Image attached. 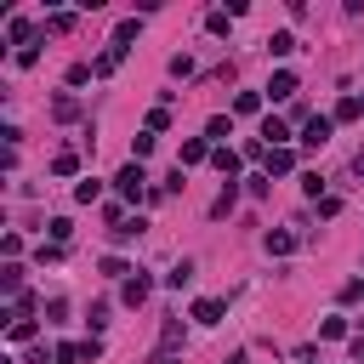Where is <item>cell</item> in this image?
I'll list each match as a JSON object with an SVG mask.
<instances>
[{"mask_svg": "<svg viewBox=\"0 0 364 364\" xmlns=\"http://www.w3.org/2000/svg\"><path fill=\"white\" fill-rule=\"evenodd\" d=\"M69 234H74V222H69V216H52V245H63Z\"/></svg>", "mask_w": 364, "mask_h": 364, "instance_id": "cell-22", "label": "cell"}, {"mask_svg": "<svg viewBox=\"0 0 364 364\" xmlns=\"http://www.w3.org/2000/svg\"><path fill=\"white\" fill-rule=\"evenodd\" d=\"M330 131H336L330 114H313V120L302 125V143H307V148H325V143H330Z\"/></svg>", "mask_w": 364, "mask_h": 364, "instance_id": "cell-2", "label": "cell"}, {"mask_svg": "<svg viewBox=\"0 0 364 364\" xmlns=\"http://www.w3.org/2000/svg\"><path fill=\"white\" fill-rule=\"evenodd\" d=\"M211 160H216V171H222V176H239V154H234V148H216Z\"/></svg>", "mask_w": 364, "mask_h": 364, "instance_id": "cell-12", "label": "cell"}, {"mask_svg": "<svg viewBox=\"0 0 364 364\" xmlns=\"http://www.w3.org/2000/svg\"><path fill=\"white\" fill-rule=\"evenodd\" d=\"M188 279H194V262H176V267L165 273V285H171V290H182V285H188Z\"/></svg>", "mask_w": 364, "mask_h": 364, "instance_id": "cell-14", "label": "cell"}, {"mask_svg": "<svg viewBox=\"0 0 364 364\" xmlns=\"http://www.w3.org/2000/svg\"><path fill=\"white\" fill-rule=\"evenodd\" d=\"M52 114H57V120H74V114H80V103H74V97H57V108H52Z\"/></svg>", "mask_w": 364, "mask_h": 364, "instance_id": "cell-28", "label": "cell"}, {"mask_svg": "<svg viewBox=\"0 0 364 364\" xmlns=\"http://www.w3.org/2000/svg\"><path fill=\"white\" fill-rule=\"evenodd\" d=\"M239 205V194H234V182H227V188L216 194V205H211V216H227V211H234Z\"/></svg>", "mask_w": 364, "mask_h": 364, "instance_id": "cell-16", "label": "cell"}, {"mask_svg": "<svg viewBox=\"0 0 364 364\" xmlns=\"http://www.w3.org/2000/svg\"><path fill=\"white\" fill-rule=\"evenodd\" d=\"M131 154H136V165H143V160L154 154V131H143V136H131Z\"/></svg>", "mask_w": 364, "mask_h": 364, "instance_id": "cell-18", "label": "cell"}, {"mask_svg": "<svg viewBox=\"0 0 364 364\" xmlns=\"http://www.w3.org/2000/svg\"><path fill=\"white\" fill-rule=\"evenodd\" d=\"M143 227H148V222H143V216H136V222H131V216H125V222H120V227H114V245H131V239H143Z\"/></svg>", "mask_w": 364, "mask_h": 364, "instance_id": "cell-9", "label": "cell"}, {"mask_svg": "<svg viewBox=\"0 0 364 364\" xmlns=\"http://www.w3.org/2000/svg\"><path fill=\"white\" fill-rule=\"evenodd\" d=\"M148 290H154V279H148V273L125 279V302H131V307H143V302H148Z\"/></svg>", "mask_w": 364, "mask_h": 364, "instance_id": "cell-4", "label": "cell"}, {"mask_svg": "<svg viewBox=\"0 0 364 364\" xmlns=\"http://www.w3.org/2000/svg\"><path fill=\"white\" fill-rule=\"evenodd\" d=\"M358 114H364V103H358V97H342V103H336V114H330V120H358Z\"/></svg>", "mask_w": 364, "mask_h": 364, "instance_id": "cell-19", "label": "cell"}, {"mask_svg": "<svg viewBox=\"0 0 364 364\" xmlns=\"http://www.w3.org/2000/svg\"><path fill=\"white\" fill-rule=\"evenodd\" d=\"M205 136H211V143H227V136H234V120H227V114H211Z\"/></svg>", "mask_w": 364, "mask_h": 364, "instance_id": "cell-10", "label": "cell"}, {"mask_svg": "<svg viewBox=\"0 0 364 364\" xmlns=\"http://www.w3.org/2000/svg\"><path fill=\"white\" fill-rule=\"evenodd\" d=\"M296 251V234H267V256H290Z\"/></svg>", "mask_w": 364, "mask_h": 364, "instance_id": "cell-13", "label": "cell"}, {"mask_svg": "<svg viewBox=\"0 0 364 364\" xmlns=\"http://www.w3.org/2000/svg\"><path fill=\"white\" fill-rule=\"evenodd\" d=\"M46 29H52V34H69V29H74V12H52V23H46Z\"/></svg>", "mask_w": 364, "mask_h": 364, "instance_id": "cell-23", "label": "cell"}, {"mask_svg": "<svg viewBox=\"0 0 364 364\" xmlns=\"http://www.w3.org/2000/svg\"><path fill=\"white\" fill-rule=\"evenodd\" d=\"M267 97H296V74H290V69H279V74L267 80Z\"/></svg>", "mask_w": 364, "mask_h": 364, "instance_id": "cell-5", "label": "cell"}, {"mask_svg": "<svg viewBox=\"0 0 364 364\" xmlns=\"http://www.w3.org/2000/svg\"><path fill=\"white\" fill-rule=\"evenodd\" d=\"M34 336V318H12V342H29Z\"/></svg>", "mask_w": 364, "mask_h": 364, "instance_id": "cell-25", "label": "cell"}, {"mask_svg": "<svg viewBox=\"0 0 364 364\" xmlns=\"http://www.w3.org/2000/svg\"><path fill=\"white\" fill-rule=\"evenodd\" d=\"M205 154H211V148H205V136H188V143H182V160H176V171H182V165H200Z\"/></svg>", "mask_w": 364, "mask_h": 364, "instance_id": "cell-6", "label": "cell"}, {"mask_svg": "<svg viewBox=\"0 0 364 364\" xmlns=\"http://www.w3.org/2000/svg\"><path fill=\"white\" fill-rule=\"evenodd\" d=\"M267 52H273V57H290V52H296V34H290V29H279V34L267 40Z\"/></svg>", "mask_w": 364, "mask_h": 364, "instance_id": "cell-11", "label": "cell"}, {"mask_svg": "<svg viewBox=\"0 0 364 364\" xmlns=\"http://www.w3.org/2000/svg\"><path fill=\"white\" fill-rule=\"evenodd\" d=\"M131 40H136V18H125V23L114 29V52H125V46H131Z\"/></svg>", "mask_w": 364, "mask_h": 364, "instance_id": "cell-17", "label": "cell"}, {"mask_svg": "<svg viewBox=\"0 0 364 364\" xmlns=\"http://www.w3.org/2000/svg\"><path fill=\"white\" fill-rule=\"evenodd\" d=\"M302 188H307L313 200H325V176H318V171H307V176H302Z\"/></svg>", "mask_w": 364, "mask_h": 364, "instance_id": "cell-24", "label": "cell"}, {"mask_svg": "<svg viewBox=\"0 0 364 364\" xmlns=\"http://www.w3.org/2000/svg\"><path fill=\"white\" fill-rule=\"evenodd\" d=\"M318 336H325V342H336V336H347V318H325V325H318Z\"/></svg>", "mask_w": 364, "mask_h": 364, "instance_id": "cell-21", "label": "cell"}, {"mask_svg": "<svg viewBox=\"0 0 364 364\" xmlns=\"http://www.w3.org/2000/svg\"><path fill=\"white\" fill-rule=\"evenodd\" d=\"M302 364H313V353H302Z\"/></svg>", "mask_w": 364, "mask_h": 364, "instance_id": "cell-30", "label": "cell"}, {"mask_svg": "<svg viewBox=\"0 0 364 364\" xmlns=\"http://www.w3.org/2000/svg\"><path fill=\"white\" fill-rule=\"evenodd\" d=\"M6 40H18V46H23V40H29V18H12V29H6Z\"/></svg>", "mask_w": 364, "mask_h": 364, "instance_id": "cell-27", "label": "cell"}, {"mask_svg": "<svg viewBox=\"0 0 364 364\" xmlns=\"http://www.w3.org/2000/svg\"><path fill=\"white\" fill-rule=\"evenodd\" d=\"M114 188H120V200H131V205H136V200H148V171L131 160V165L114 176Z\"/></svg>", "mask_w": 364, "mask_h": 364, "instance_id": "cell-1", "label": "cell"}, {"mask_svg": "<svg viewBox=\"0 0 364 364\" xmlns=\"http://www.w3.org/2000/svg\"><path fill=\"white\" fill-rule=\"evenodd\" d=\"M222 364H245V353H234V358H222Z\"/></svg>", "mask_w": 364, "mask_h": 364, "instance_id": "cell-29", "label": "cell"}, {"mask_svg": "<svg viewBox=\"0 0 364 364\" xmlns=\"http://www.w3.org/2000/svg\"><path fill=\"white\" fill-rule=\"evenodd\" d=\"M52 171H57V176H74V171H80V154H74V148H63V154L52 160Z\"/></svg>", "mask_w": 364, "mask_h": 364, "instance_id": "cell-15", "label": "cell"}, {"mask_svg": "<svg viewBox=\"0 0 364 364\" xmlns=\"http://www.w3.org/2000/svg\"><path fill=\"white\" fill-rule=\"evenodd\" d=\"M285 136H290V125H285V120H273V114L262 120V143H267V148H285Z\"/></svg>", "mask_w": 364, "mask_h": 364, "instance_id": "cell-3", "label": "cell"}, {"mask_svg": "<svg viewBox=\"0 0 364 364\" xmlns=\"http://www.w3.org/2000/svg\"><path fill=\"white\" fill-rule=\"evenodd\" d=\"M194 318H200V325H222V302H216V296L194 302Z\"/></svg>", "mask_w": 364, "mask_h": 364, "instance_id": "cell-8", "label": "cell"}, {"mask_svg": "<svg viewBox=\"0 0 364 364\" xmlns=\"http://www.w3.org/2000/svg\"><path fill=\"white\" fill-rule=\"evenodd\" d=\"M97 194H103V182H91V176H85V182H80V188H74V200H80V205H91V200H97Z\"/></svg>", "mask_w": 364, "mask_h": 364, "instance_id": "cell-20", "label": "cell"}, {"mask_svg": "<svg viewBox=\"0 0 364 364\" xmlns=\"http://www.w3.org/2000/svg\"><path fill=\"white\" fill-rule=\"evenodd\" d=\"M234 108H239V114H256V108H262V97H256V91H239V103H234Z\"/></svg>", "mask_w": 364, "mask_h": 364, "instance_id": "cell-26", "label": "cell"}, {"mask_svg": "<svg viewBox=\"0 0 364 364\" xmlns=\"http://www.w3.org/2000/svg\"><path fill=\"white\" fill-rule=\"evenodd\" d=\"M290 165H296V154H290V148H267V176H285Z\"/></svg>", "mask_w": 364, "mask_h": 364, "instance_id": "cell-7", "label": "cell"}]
</instances>
